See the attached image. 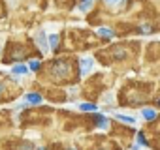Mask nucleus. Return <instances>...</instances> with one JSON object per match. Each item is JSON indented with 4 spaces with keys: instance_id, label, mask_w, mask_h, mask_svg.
Listing matches in <instances>:
<instances>
[{
    "instance_id": "nucleus-1",
    "label": "nucleus",
    "mask_w": 160,
    "mask_h": 150,
    "mask_svg": "<svg viewBox=\"0 0 160 150\" xmlns=\"http://www.w3.org/2000/svg\"><path fill=\"white\" fill-rule=\"evenodd\" d=\"M68 64L66 62H62V60H57V62H53V66H51V71H53V75H58V77H64V75H68Z\"/></svg>"
},
{
    "instance_id": "nucleus-2",
    "label": "nucleus",
    "mask_w": 160,
    "mask_h": 150,
    "mask_svg": "<svg viewBox=\"0 0 160 150\" xmlns=\"http://www.w3.org/2000/svg\"><path fill=\"white\" fill-rule=\"evenodd\" d=\"M79 68H81V75H87L92 69V58H81L79 60Z\"/></svg>"
},
{
    "instance_id": "nucleus-3",
    "label": "nucleus",
    "mask_w": 160,
    "mask_h": 150,
    "mask_svg": "<svg viewBox=\"0 0 160 150\" xmlns=\"http://www.w3.org/2000/svg\"><path fill=\"white\" fill-rule=\"evenodd\" d=\"M36 43H38V47L42 49V51H47V38H45V32H38L36 34Z\"/></svg>"
},
{
    "instance_id": "nucleus-4",
    "label": "nucleus",
    "mask_w": 160,
    "mask_h": 150,
    "mask_svg": "<svg viewBox=\"0 0 160 150\" xmlns=\"http://www.w3.org/2000/svg\"><path fill=\"white\" fill-rule=\"evenodd\" d=\"M98 34H100L102 38H106V40H111V38H113V32H111L109 28H106V26H102V28L98 30Z\"/></svg>"
},
{
    "instance_id": "nucleus-5",
    "label": "nucleus",
    "mask_w": 160,
    "mask_h": 150,
    "mask_svg": "<svg viewBox=\"0 0 160 150\" xmlns=\"http://www.w3.org/2000/svg\"><path fill=\"white\" fill-rule=\"evenodd\" d=\"M91 6H92V0H81V2H79V10L81 12H89Z\"/></svg>"
},
{
    "instance_id": "nucleus-6",
    "label": "nucleus",
    "mask_w": 160,
    "mask_h": 150,
    "mask_svg": "<svg viewBox=\"0 0 160 150\" xmlns=\"http://www.w3.org/2000/svg\"><path fill=\"white\" fill-rule=\"evenodd\" d=\"M141 115H143V118H145V120H152V118L156 116V113H154L152 109H143V111H141Z\"/></svg>"
},
{
    "instance_id": "nucleus-7",
    "label": "nucleus",
    "mask_w": 160,
    "mask_h": 150,
    "mask_svg": "<svg viewBox=\"0 0 160 150\" xmlns=\"http://www.w3.org/2000/svg\"><path fill=\"white\" fill-rule=\"evenodd\" d=\"M27 101H30V103H40V101H42V96H40V94H27Z\"/></svg>"
},
{
    "instance_id": "nucleus-8",
    "label": "nucleus",
    "mask_w": 160,
    "mask_h": 150,
    "mask_svg": "<svg viewBox=\"0 0 160 150\" xmlns=\"http://www.w3.org/2000/svg\"><path fill=\"white\" fill-rule=\"evenodd\" d=\"M117 120H121V122H124V124H134V122H136L134 116H126V115H117Z\"/></svg>"
},
{
    "instance_id": "nucleus-9",
    "label": "nucleus",
    "mask_w": 160,
    "mask_h": 150,
    "mask_svg": "<svg viewBox=\"0 0 160 150\" xmlns=\"http://www.w3.org/2000/svg\"><path fill=\"white\" fill-rule=\"evenodd\" d=\"M79 109H81V111H89V113H94V111H96V105H92V103H83V105H79Z\"/></svg>"
},
{
    "instance_id": "nucleus-10",
    "label": "nucleus",
    "mask_w": 160,
    "mask_h": 150,
    "mask_svg": "<svg viewBox=\"0 0 160 150\" xmlns=\"http://www.w3.org/2000/svg\"><path fill=\"white\" fill-rule=\"evenodd\" d=\"M27 71H28V68H27L25 64H17V66L13 68V73H19V75H21V73H27Z\"/></svg>"
},
{
    "instance_id": "nucleus-11",
    "label": "nucleus",
    "mask_w": 160,
    "mask_h": 150,
    "mask_svg": "<svg viewBox=\"0 0 160 150\" xmlns=\"http://www.w3.org/2000/svg\"><path fill=\"white\" fill-rule=\"evenodd\" d=\"M124 56H126V51H124V49H117V51L113 53V58H115V60H121V58H124Z\"/></svg>"
},
{
    "instance_id": "nucleus-12",
    "label": "nucleus",
    "mask_w": 160,
    "mask_h": 150,
    "mask_svg": "<svg viewBox=\"0 0 160 150\" xmlns=\"http://www.w3.org/2000/svg\"><path fill=\"white\" fill-rule=\"evenodd\" d=\"M49 45L51 47H57L58 45V34H51L49 36Z\"/></svg>"
},
{
    "instance_id": "nucleus-13",
    "label": "nucleus",
    "mask_w": 160,
    "mask_h": 150,
    "mask_svg": "<svg viewBox=\"0 0 160 150\" xmlns=\"http://www.w3.org/2000/svg\"><path fill=\"white\" fill-rule=\"evenodd\" d=\"M96 124H98L102 129H106V128H108V120H106L104 116H98V118H96Z\"/></svg>"
},
{
    "instance_id": "nucleus-14",
    "label": "nucleus",
    "mask_w": 160,
    "mask_h": 150,
    "mask_svg": "<svg viewBox=\"0 0 160 150\" xmlns=\"http://www.w3.org/2000/svg\"><path fill=\"white\" fill-rule=\"evenodd\" d=\"M138 143H139V144H143V146H147V139H145L141 133H138Z\"/></svg>"
},
{
    "instance_id": "nucleus-15",
    "label": "nucleus",
    "mask_w": 160,
    "mask_h": 150,
    "mask_svg": "<svg viewBox=\"0 0 160 150\" xmlns=\"http://www.w3.org/2000/svg\"><path fill=\"white\" fill-rule=\"evenodd\" d=\"M38 68H40V62H38V60L30 62V69H38Z\"/></svg>"
},
{
    "instance_id": "nucleus-16",
    "label": "nucleus",
    "mask_w": 160,
    "mask_h": 150,
    "mask_svg": "<svg viewBox=\"0 0 160 150\" xmlns=\"http://www.w3.org/2000/svg\"><path fill=\"white\" fill-rule=\"evenodd\" d=\"M121 2H122V0H108L109 6H115V4H121Z\"/></svg>"
},
{
    "instance_id": "nucleus-17",
    "label": "nucleus",
    "mask_w": 160,
    "mask_h": 150,
    "mask_svg": "<svg viewBox=\"0 0 160 150\" xmlns=\"http://www.w3.org/2000/svg\"><path fill=\"white\" fill-rule=\"evenodd\" d=\"M141 32H143V34H147V32H151V26H149V25H145V26H141Z\"/></svg>"
},
{
    "instance_id": "nucleus-18",
    "label": "nucleus",
    "mask_w": 160,
    "mask_h": 150,
    "mask_svg": "<svg viewBox=\"0 0 160 150\" xmlns=\"http://www.w3.org/2000/svg\"><path fill=\"white\" fill-rule=\"evenodd\" d=\"M158 105H160V100H158Z\"/></svg>"
},
{
    "instance_id": "nucleus-19",
    "label": "nucleus",
    "mask_w": 160,
    "mask_h": 150,
    "mask_svg": "<svg viewBox=\"0 0 160 150\" xmlns=\"http://www.w3.org/2000/svg\"><path fill=\"white\" fill-rule=\"evenodd\" d=\"M40 150H43V148H40Z\"/></svg>"
},
{
    "instance_id": "nucleus-20",
    "label": "nucleus",
    "mask_w": 160,
    "mask_h": 150,
    "mask_svg": "<svg viewBox=\"0 0 160 150\" xmlns=\"http://www.w3.org/2000/svg\"><path fill=\"white\" fill-rule=\"evenodd\" d=\"M0 90H2V88H0Z\"/></svg>"
}]
</instances>
